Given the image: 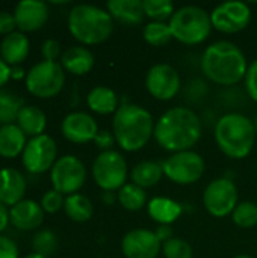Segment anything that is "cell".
<instances>
[{
    "label": "cell",
    "instance_id": "obj_6",
    "mask_svg": "<svg viewBox=\"0 0 257 258\" xmlns=\"http://www.w3.org/2000/svg\"><path fill=\"white\" fill-rule=\"evenodd\" d=\"M173 39L185 45H197L208 39L212 30L211 14L200 6L188 5L176 9L168 21Z\"/></svg>",
    "mask_w": 257,
    "mask_h": 258
},
{
    "label": "cell",
    "instance_id": "obj_36",
    "mask_svg": "<svg viewBox=\"0 0 257 258\" xmlns=\"http://www.w3.org/2000/svg\"><path fill=\"white\" fill-rule=\"evenodd\" d=\"M41 207H42V210H44V213H50V215H53V213H58L59 210H62L64 209V204H65V197L62 195V194H59L58 190H55V189H50V190H47L44 195H42V198H41Z\"/></svg>",
    "mask_w": 257,
    "mask_h": 258
},
{
    "label": "cell",
    "instance_id": "obj_8",
    "mask_svg": "<svg viewBox=\"0 0 257 258\" xmlns=\"http://www.w3.org/2000/svg\"><path fill=\"white\" fill-rule=\"evenodd\" d=\"M127 175V162L115 150L100 153L92 163V178L103 192H118L126 184Z\"/></svg>",
    "mask_w": 257,
    "mask_h": 258
},
{
    "label": "cell",
    "instance_id": "obj_18",
    "mask_svg": "<svg viewBox=\"0 0 257 258\" xmlns=\"http://www.w3.org/2000/svg\"><path fill=\"white\" fill-rule=\"evenodd\" d=\"M11 224L20 231L38 230L44 222V210L33 200H23L9 209Z\"/></svg>",
    "mask_w": 257,
    "mask_h": 258
},
{
    "label": "cell",
    "instance_id": "obj_40",
    "mask_svg": "<svg viewBox=\"0 0 257 258\" xmlns=\"http://www.w3.org/2000/svg\"><path fill=\"white\" fill-rule=\"evenodd\" d=\"M0 258H20L17 243L6 236H0Z\"/></svg>",
    "mask_w": 257,
    "mask_h": 258
},
{
    "label": "cell",
    "instance_id": "obj_42",
    "mask_svg": "<svg viewBox=\"0 0 257 258\" xmlns=\"http://www.w3.org/2000/svg\"><path fill=\"white\" fill-rule=\"evenodd\" d=\"M155 234L158 236V239L161 240V243L168 242L170 239H173V230L171 225H159L155 231Z\"/></svg>",
    "mask_w": 257,
    "mask_h": 258
},
{
    "label": "cell",
    "instance_id": "obj_12",
    "mask_svg": "<svg viewBox=\"0 0 257 258\" xmlns=\"http://www.w3.org/2000/svg\"><path fill=\"white\" fill-rule=\"evenodd\" d=\"M238 201V189L229 178L212 180L203 194V206L214 218H226L233 213Z\"/></svg>",
    "mask_w": 257,
    "mask_h": 258
},
{
    "label": "cell",
    "instance_id": "obj_23",
    "mask_svg": "<svg viewBox=\"0 0 257 258\" xmlns=\"http://www.w3.org/2000/svg\"><path fill=\"white\" fill-rule=\"evenodd\" d=\"M147 212H148V216L159 225H171L182 216L183 207L180 203L171 198L156 197L148 201Z\"/></svg>",
    "mask_w": 257,
    "mask_h": 258
},
{
    "label": "cell",
    "instance_id": "obj_43",
    "mask_svg": "<svg viewBox=\"0 0 257 258\" xmlns=\"http://www.w3.org/2000/svg\"><path fill=\"white\" fill-rule=\"evenodd\" d=\"M11 79V67L0 57V89Z\"/></svg>",
    "mask_w": 257,
    "mask_h": 258
},
{
    "label": "cell",
    "instance_id": "obj_17",
    "mask_svg": "<svg viewBox=\"0 0 257 258\" xmlns=\"http://www.w3.org/2000/svg\"><path fill=\"white\" fill-rule=\"evenodd\" d=\"M14 17L20 32H35L39 30L48 20V6L44 2L23 0L15 5Z\"/></svg>",
    "mask_w": 257,
    "mask_h": 258
},
{
    "label": "cell",
    "instance_id": "obj_4",
    "mask_svg": "<svg viewBox=\"0 0 257 258\" xmlns=\"http://www.w3.org/2000/svg\"><path fill=\"white\" fill-rule=\"evenodd\" d=\"M215 142L221 153L233 160H241L250 156L256 145V127L244 113L232 112L223 115L214 130Z\"/></svg>",
    "mask_w": 257,
    "mask_h": 258
},
{
    "label": "cell",
    "instance_id": "obj_21",
    "mask_svg": "<svg viewBox=\"0 0 257 258\" xmlns=\"http://www.w3.org/2000/svg\"><path fill=\"white\" fill-rule=\"evenodd\" d=\"M106 11L114 21L124 26H138L145 18L142 0H109L106 3Z\"/></svg>",
    "mask_w": 257,
    "mask_h": 258
},
{
    "label": "cell",
    "instance_id": "obj_31",
    "mask_svg": "<svg viewBox=\"0 0 257 258\" xmlns=\"http://www.w3.org/2000/svg\"><path fill=\"white\" fill-rule=\"evenodd\" d=\"M142 38L147 44L153 47H162L173 39L171 29L168 23L161 21H150L142 29Z\"/></svg>",
    "mask_w": 257,
    "mask_h": 258
},
{
    "label": "cell",
    "instance_id": "obj_25",
    "mask_svg": "<svg viewBox=\"0 0 257 258\" xmlns=\"http://www.w3.org/2000/svg\"><path fill=\"white\" fill-rule=\"evenodd\" d=\"M86 104L94 113H98V115L115 113L120 107L115 91L108 86L92 88L86 95Z\"/></svg>",
    "mask_w": 257,
    "mask_h": 258
},
{
    "label": "cell",
    "instance_id": "obj_33",
    "mask_svg": "<svg viewBox=\"0 0 257 258\" xmlns=\"http://www.w3.org/2000/svg\"><path fill=\"white\" fill-rule=\"evenodd\" d=\"M233 222L241 228H253L257 225V204L251 201H242L232 213Z\"/></svg>",
    "mask_w": 257,
    "mask_h": 258
},
{
    "label": "cell",
    "instance_id": "obj_46",
    "mask_svg": "<svg viewBox=\"0 0 257 258\" xmlns=\"http://www.w3.org/2000/svg\"><path fill=\"white\" fill-rule=\"evenodd\" d=\"M115 201H118L117 194H114V192H105V194H103V203H105V204L111 206V204H114Z\"/></svg>",
    "mask_w": 257,
    "mask_h": 258
},
{
    "label": "cell",
    "instance_id": "obj_16",
    "mask_svg": "<svg viewBox=\"0 0 257 258\" xmlns=\"http://www.w3.org/2000/svg\"><path fill=\"white\" fill-rule=\"evenodd\" d=\"M61 132L64 138L71 142V144H88L94 142L98 130L97 121L86 112H71L68 113L62 124H61Z\"/></svg>",
    "mask_w": 257,
    "mask_h": 258
},
{
    "label": "cell",
    "instance_id": "obj_39",
    "mask_svg": "<svg viewBox=\"0 0 257 258\" xmlns=\"http://www.w3.org/2000/svg\"><path fill=\"white\" fill-rule=\"evenodd\" d=\"M94 144H95L97 148L101 150V153H103V151H111L112 147L117 145L115 136H114V133L109 132V130H100V132L97 133L95 139H94Z\"/></svg>",
    "mask_w": 257,
    "mask_h": 258
},
{
    "label": "cell",
    "instance_id": "obj_35",
    "mask_svg": "<svg viewBox=\"0 0 257 258\" xmlns=\"http://www.w3.org/2000/svg\"><path fill=\"white\" fill-rule=\"evenodd\" d=\"M162 254L165 258H192L194 251L192 246L180 239V237H173L168 242L162 243Z\"/></svg>",
    "mask_w": 257,
    "mask_h": 258
},
{
    "label": "cell",
    "instance_id": "obj_32",
    "mask_svg": "<svg viewBox=\"0 0 257 258\" xmlns=\"http://www.w3.org/2000/svg\"><path fill=\"white\" fill-rule=\"evenodd\" d=\"M144 14L151 21L168 23L176 12L174 3L171 0H142Z\"/></svg>",
    "mask_w": 257,
    "mask_h": 258
},
{
    "label": "cell",
    "instance_id": "obj_2",
    "mask_svg": "<svg viewBox=\"0 0 257 258\" xmlns=\"http://www.w3.org/2000/svg\"><path fill=\"white\" fill-rule=\"evenodd\" d=\"M248 62L244 51L230 41L211 44L201 56V71L214 83L233 86L245 79Z\"/></svg>",
    "mask_w": 257,
    "mask_h": 258
},
{
    "label": "cell",
    "instance_id": "obj_9",
    "mask_svg": "<svg viewBox=\"0 0 257 258\" xmlns=\"http://www.w3.org/2000/svg\"><path fill=\"white\" fill-rule=\"evenodd\" d=\"M162 169L164 175L174 184L188 186L197 183L203 177L206 171V162L198 153L192 150L180 151L171 154L162 163Z\"/></svg>",
    "mask_w": 257,
    "mask_h": 258
},
{
    "label": "cell",
    "instance_id": "obj_29",
    "mask_svg": "<svg viewBox=\"0 0 257 258\" xmlns=\"http://www.w3.org/2000/svg\"><path fill=\"white\" fill-rule=\"evenodd\" d=\"M117 198H118L120 206L129 212H139L148 204L145 189H142L133 183H126L117 192Z\"/></svg>",
    "mask_w": 257,
    "mask_h": 258
},
{
    "label": "cell",
    "instance_id": "obj_15",
    "mask_svg": "<svg viewBox=\"0 0 257 258\" xmlns=\"http://www.w3.org/2000/svg\"><path fill=\"white\" fill-rule=\"evenodd\" d=\"M121 251L126 258H156L162 251V243L155 231L135 228L124 234Z\"/></svg>",
    "mask_w": 257,
    "mask_h": 258
},
{
    "label": "cell",
    "instance_id": "obj_38",
    "mask_svg": "<svg viewBox=\"0 0 257 258\" xmlns=\"http://www.w3.org/2000/svg\"><path fill=\"white\" fill-rule=\"evenodd\" d=\"M41 54L44 57V60L48 62H56V59H59L62 56L61 51V44L56 39H45L41 45Z\"/></svg>",
    "mask_w": 257,
    "mask_h": 258
},
{
    "label": "cell",
    "instance_id": "obj_22",
    "mask_svg": "<svg viewBox=\"0 0 257 258\" xmlns=\"http://www.w3.org/2000/svg\"><path fill=\"white\" fill-rule=\"evenodd\" d=\"M94 54L85 45H73L61 56V65L65 73L73 76H85L94 67Z\"/></svg>",
    "mask_w": 257,
    "mask_h": 258
},
{
    "label": "cell",
    "instance_id": "obj_14",
    "mask_svg": "<svg viewBox=\"0 0 257 258\" xmlns=\"http://www.w3.org/2000/svg\"><path fill=\"white\" fill-rule=\"evenodd\" d=\"M212 27L221 33L242 32L251 21V9L244 2H224L211 12Z\"/></svg>",
    "mask_w": 257,
    "mask_h": 258
},
{
    "label": "cell",
    "instance_id": "obj_11",
    "mask_svg": "<svg viewBox=\"0 0 257 258\" xmlns=\"http://www.w3.org/2000/svg\"><path fill=\"white\" fill-rule=\"evenodd\" d=\"M23 166L30 174H42L52 171L58 160V145L48 135L30 138L21 154Z\"/></svg>",
    "mask_w": 257,
    "mask_h": 258
},
{
    "label": "cell",
    "instance_id": "obj_45",
    "mask_svg": "<svg viewBox=\"0 0 257 258\" xmlns=\"http://www.w3.org/2000/svg\"><path fill=\"white\" fill-rule=\"evenodd\" d=\"M26 71L23 70V67L17 65V67H11V79L12 80H20L23 77H26Z\"/></svg>",
    "mask_w": 257,
    "mask_h": 258
},
{
    "label": "cell",
    "instance_id": "obj_1",
    "mask_svg": "<svg viewBox=\"0 0 257 258\" xmlns=\"http://www.w3.org/2000/svg\"><path fill=\"white\" fill-rule=\"evenodd\" d=\"M153 138L173 154L189 151L201 138V121L189 107H173L156 121Z\"/></svg>",
    "mask_w": 257,
    "mask_h": 258
},
{
    "label": "cell",
    "instance_id": "obj_47",
    "mask_svg": "<svg viewBox=\"0 0 257 258\" xmlns=\"http://www.w3.org/2000/svg\"><path fill=\"white\" fill-rule=\"evenodd\" d=\"M24 258H47V257H42V255H39V254H29V255H26Z\"/></svg>",
    "mask_w": 257,
    "mask_h": 258
},
{
    "label": "cell",
    "instance_id": "obj_27",
    "mask_svg": "<svg viewBox=\"0 0 257 258\" xmlns=\"http://www.w3.org/2000/svg\"><path fill=\"white\" fill-rule=\"evenodd\" d=\"M162 177H164L162 165L158 162H153V160L139 162L130 171L132 183L142 187V189H148V187L156 186L162 180Z\"/></svg>",
    "mask_w": 257,
    "mask_h": 258
},
{
    "label": "cell",
    "instance_id": "obj_28",
    "mask_svg": "<svg viewBox=\"0 0 257 258\" xmlns=\"http://www.w3.org/2000/svg\"><path fill=\"white\" fill-rule=\"evenodd\" d=\"M65 215L79 224L88 222L92 215H94V206L89 198H86L82 194H73L65 197V204H64Z\"/></svg>",
    "mask_w": 257,
    "mask_h": 258
},
{
    "label": "cell",
    "instance_id": "obj_7",
    "mask_svg": "<svg viewBox=\"0 0 257 258\" xmlns=\"http://www.w3.org/2000/svg\"><path fill=\"white\" fill-rule=\"evenodd\" d=\"M65 85V71L61 63L41 60L26 74V89L38 98L56 97Z\"/></svg>",
    "mask_w": 257,
    "mask_h": 258
},
{
    "label": "cell",
    "instance_id": "obj_37",
    "mask_svg": "<svg viewBox=\"0 0 257 258\" xmlns=\"http://www.w3.org/2000/svg\"><path fill=\"white\" fill-rule=\"evenodd\" d=\"M244 85H245V91H247L248 97L257 103V59L248 65V70H247V74L244 79Z\"/></svg>",
    "mask_w": 257,
    "mask_h": 258
},
{
    "label": "cell",
    "instance_id": "obj_19",
    "mask_svg": "<svg viewBox=\"0 0 257 258\" xmlns=\"http://www.w3.org/2000/svg\"><path fill=\"white\" fill-rule=\"evenodd\" d=\"M26 194V178L14 168L0 169V203L12 207L23 201Z\"/></svg>",
    "mask_w": 257,
    "mask_h": 258
},
{
    "label": "cell",
    "instance_id": "obj_48",
    "mask_svg": "<svg viewBox=\"0 0 257 258\" xmlns=\"http://www.w3.org/2000/svg\"><path fill=\"white\" fill-rule=\"evenodd\" d=\"M233 258H253L251 255H245V254H241V255H236V257Z\"/></svg>",
    "mask_w": 257,
    "mask_h": 258
},
{
    "label": "cell",
    "instance_id": "obj_24",
    "mask_svg": "<svg viewBox=\"0 0 257 258\" xmlns=\"http://www.w3.org/2000/svg\"><path fill=\"white\" fill-rule=\"evenodd\" d=\"M26 135L17 124L0 125V157L15 159L23 154L26 147Z\"/></svg>",
    "mask_w": 257,
    "mask_h": 258
},
{
    "label": "cell",
    "instance_id": "obj_26",
    "mask_svg": "<svg viewBox=\"0 0 257 258\" xmlns=\"http://www.w3.org/2000/svg\"><path fill=\"white\" fill-rule=\"evenodd\" d=\"M15 124L21 128V132L26 136L35 138L39 135H44V130L47 127V116L38 106H23Z\"/></svg>",
    "mask_w": 257,
    "mask_h": 258
},
{
    "label": "cell",
    "instance_id": "obj_20",
    "mask_svg": "<svg viewBox=\"0 0 257 258\" xmlns=\"http://www.w3.org/2000/svg\"><path fill=\"white\" fill-rule=\"evenodd\" d=\"M30 41L26 33L15 30L6 36H3L0 42V57L9 65L17 67L29 56Z\"/></svg>",
    "mask_w": 257,
    "mask_h": 258
},
{
    "label": "cell",
    "instance_id": "obj_34",
    "mask_svg": "<svg viewBox=\"0 0 257 258\" xmlns=\"http://www.w3.org/2000/svg\"><path fill=\"white\" fill-rule=\"evenodd\" d=\"M32 248L35 254L42 257H50L58 249V237L52 230H39L32 240Z\"/></svg>",
    "mask_w": 257,
    "mask_h": 258
},
{
    "label": "cell",
    "instance_id": "obj_44",
    "mask_svg": "<svg viewBox=\"0 0 257 258\" xmlns=\"http://www.w3.org/2000/svg\"><path fill=\"white\" fill-rule=\"evenodd\" d=\"M11 222L9 219V210L5 204L0 203V233H3L8 227V224Z\"/></svg>",
    "mask_w": 257,
    "mask_h": 258
},
{
    "label": "cell",
    "instance_id": "obj_41",
    "mask_svg": "<svg viewBox=\"0 0 257 258\" xmlns=\"http://www.w3.org/2000/svg\"><path fill=\"white\" fill-rule=\"evenodd\" d=\"M17 23H15V17L11 12L6 11H0V35H9L12 32H15Z\"/></svg>",
    "mask_w": 257,
    "mask_h": 258
},
{
    "label": "cell",
    "instance_id": "obj_5",
    "mask_svg": "<svg viewBox=\"0 0 257 258\" xmlns=\"http://www.w3.org/2000/svg\"><path fill=\"white\" fill-rule=\"evenodd\" d=\"M68 30L80 44L97 45L111 38L114 18L95 5H76L68 14Z\"/></svg>",
    "mask_w": 257,
    "mask_h": 258
},
{
    "label": "cell",
    "instance_id": "obj_3",
    "mask_svg": "<svg viewBox=\"0 0 257 258\" xmlns=\"http://www.w3.org/2000/svg\"><path fill=\"white\" fill-rule=\"evenodd\" d=\"M155 119L151 113L138 104H121L114 113L112 133L117 145L126 153L142 150L155 135Z\"/></svg>",
    "mask_w": 257,
    "mask_h": 258
},
{
    "label": "cell",
    "instance_id": "obj_49",
    "mask_svg": "<svg viewBox=\"0 0 257 258\" xmlns=\"http://www.w3.org/2000/svg\"><path fill=\"white\" fill-rule=\"evenodd\" d=\"M254 127H256V133H257V118H256V121H254Z\"/></svg>",
    "mask_w": 257,
    "mask_h": 258
},
{
    "label": "cell",
    "instance_id": "obj_10",
    "mask_svg": "<svg viewBox=\"0 0 257 258\" xmlns=\"http://www.w3.org/2000/svg\"><path fill=\"white\" fill-rule=\"evenodd\" d=\"M50 181L53 189L62 195L77 194L86 181V168L76 156H62L50 171Z\"/></svg>",
    "mask_w": 257,
    "mask_h": 258
},
{
    "label": "cell",
    "instance_id": "obj_30",
    "mask_svg": "<svg viewBox=\"0 0 257 258\" xmlns=\"http://www.w3.org/2000/svg\"><path fill=\"white\" fill-rule=\"evenodd\" d=\"M24 101L11 91L0 89V124H15Z\"/></svg>",
    "mask_w": 257,
    "mask_h": 258
},
{
    "label": "cell",
    "instance_id": "obj_13",
    "mask_svg": "<svg viewBox=\"0 0 257 258\" xmlns=\"http://www.w3.org/2000/svg\"><path fill=\"white\" fill-rule=\"evenodd\" d=\"M145 88L155 100L170 101L179 94L182 79L179 71L170 63H156L145 76Z\"/></svg>",
    "mask_w": 257,
    "mask_h": 258
}]
</instances>
